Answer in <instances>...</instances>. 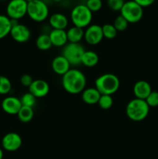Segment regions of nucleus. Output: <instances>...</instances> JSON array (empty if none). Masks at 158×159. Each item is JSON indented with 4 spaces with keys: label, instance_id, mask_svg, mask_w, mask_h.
Here are the masks:
<instances>
[{
    "label": "nucleus",
    "instance_id": "nucleus-17",
    "mask_svg": "<svg viewBox=\"0 0 158 159\" xmlns=\"http://www.w3.org/2000/svg\"><path fill=\"white\" fill-rule=\"evenodd\" d=\"M49 23L54 30H65L68 26V19L64 14L55 12L49 17Z\"/></svg>",
    "mask_w": 158,
    "mask_h": 159
},
{
    "label": "nucleus",
    "instance_id": "nucleus-1",
    "mask_svg": "<svg viewBox=\"0 0 158 159\" xmlns=\"http://www.w3.org/2000/svg\"><path fill=\"white\" fill-rule=\"evenodd\" d=\"M62 86L67 93L72 95L81 93L85 89L87 79L85 74L77 68H71L62 76Z\"/></svg>",
    "mask_w": 158,
    "mask_h": 159
},
{
    "label": "nucleus",
    "instance_id": "nucleus-27",
    "mask_svg": "<svg viewBox=\"0 0 158 159\" xmlns=\"http://www.w3.org/2000/svg\"><path fill=\"white\" fill-rule=\"evenodd\" d=\"M98 105L102 110H108L113 105V99L110 95H101Z\"/></svg>",
    "mask_w": 158,
    "mask_h": 159
},
{
    "label": "nucleus",
    "instance_id": "nucleus-2",
    "mask_svg": "<svg viewBox=\"0 0 158 159\" xmlns=\"http://www.w3.org/2000/svg\"><path fill=\"white\" fill-rule=\"evenodd\" d=\"M120 86V81L116 75L105 73L99 76L94 81V87L101 95H110L116 93Z\"/></svg>",
    "mask_w": 158,
    "mask_h": 159
},
{
    "label": "nucleus",
    "instance_id": "nucleus-29",
    "mask_svg": "<svg viewBox=\"0 0 158 159\" xmlns=\"http://www.w3.org/2000/svg\"><path fill=\"white\" fill-rule=\"evenodd\" d=\"M149 107H158V92L153 91L150 93L147 99H145Z\"/></svg>",
    "mask_w": 158,
    "mask_h": 159
},
{
    "label": "nucleus",
    "instance_id": "nucleus-24",
    "mask_svg": "<svg viewBox=\"0 0 158 159\" xmlns=\"http://www.w3.org/2000/svg\"><path fill=\"white\" fill-rule=\"evenodd\" d=\"M102 29L104 38L108 39V40L114 39L118 34V31L116 30L113 24H110V23L104 24L103 26H102Z\"/></svg>",
    "mask_w": 158,
    "mask_h": 159
},
{
    "label": "nucleus",
    "instance_id": "nucleus-34",
    "mask_svg": "<svg viewBox=\"0 0 158 159\" xmlns=\"http://www.w3.org/2000/svg\"><path fill=\"white\" fill-rule=\"evenodd\" d=\"M3 155H4V154H3V151L2 149L0 148V159H3Z\"/></svg>",
    "mask_w": 158,
    "mask_h": 159
},
{
    "label": "nucleus",
    "instance_id": "nucleus-5",
    "mask_svg": "<svg viewBox=\"0 0 158 159\" xmlns=\"http://www.w3.org/2000/svg\"><path fill=\"white\" fill-rule=\"evenodd\" d=\"M27 15L33 21L40 23L47 19L49 16V8L43 0H33L28 2Z\"/></svg>",
    "mask_w": 158,
    "mask_h": 159
},
{
    "label": "nucleus",
    "instance_id": "nucleus-32",
    "mask_svg": "<svg viewBox=\"0 0 158 159\" xmlns=\"http://www.w3.org/2000/svg\"><path fill=\"white\" fill-rule=\"evenodd\" d=\"M33 79L32 76L28 74L23 75L20 78V83L22 84V85H23L25 87H28L29 88L31 85V84L33 83Z\"/></svg>",
    "mask_w": 158,
    "mask_h": 159
},
{
    "label": "nucleus",
    "instance_id": "nucleus-26",
    "mask_svg": "<svg viewBox=\"0 0 158 159\" xmlns=\"http://www.w3.org/2000/svg\"><path fill=\"white\" fill-rule=\"evenodd\" d=\"M112 24L118 32H122L128 28L129 22L122 16L119 15L115 19Z\"/></svg>",
    "mask_w": 158,
    "mask_h": 159
},
{
    "label": "nucleus",
    "instance_id": "nucleus-33",
    "mask_svg": "<svg viewBox=\"0 0 158 159\" xmlns=\"http://www.w3.org/2000/svg\"><path fill=\"white\" fill-rule=\"evenodd\" d=\"M133 1L136 2V3H138L139 6H141L143 8L151 6L154 2L155 0H133Z\"/></svg>",
    "mask_w": 158,
    "mask_h": 159
},
{
    "label": "nucleus",
    "instance_id": "nucleus-4",
    "mask_svg": "<svg viewBox=\"0 0 158 159\" xmlns=\"http://www.w3.org/2000/svg\"><path fill=\"white\" fill-rule=\"evenodd\" d=\"M71 20L74 26L84 29L91 25L92 12L85 4H78L71 12Z\"/></svg>",
    "mask_w": 158,
    "mask_h": 159
},
{
    "label": "nucleus",
    "instance_id": "nucleus-31",
    "mask_svg": "<svg viewBox=\"0 0 158 159\" xmlns=\"http://www.w3.org/2000/svg\"><path fill=\"white\" fill-rule=\"evenodd\" d=\"M125 2V0H107V5L108 8L112 11L120 12Z\"/></svg>",
    "mask_w": 158,
    "mask_h": 159
},
{
    "label": "nucleus",
    "instance_id": "nucleus-6",
    "mask_svg": "<svg viewBox=\"0 0 158 159\" xmlns=\"http://www.w3.org/2000/svg\"><path fill=\"white\" fill-rule=\"evenodd\" d=\"M122 16L129 23H136L140 21L143 16V8L133 0L125 1L120 10Z\"/></svg>",
    "mask_w": 158,
    "mask_h": 159
},
{
    "label": "nucleus",
    "instance_id": "nucleus-10",
    "mask_svg": "<svg viewBox=\"0 0 158 159\" xmlns=\"http://www.w3.org/2000/svg\"><path fill=\"white\" fill-rule=\"evenodd\" d=\"M23 144V140L19 134L10 132L5 135L2 139V147L7 152H15L19 150Z\"/></svg>",
    "mask_w": 158,
    "mask_h": 159
},
{
    "label": "nucleus",
    "instance_id": "nucleus-14",
    "mask_svg": "<svg viewBox=\"0 0 158 159\" xmlns=\"http://www.w3.org/2000/svg\"><path fill=\"white\" fill-rule=\"evenodd\" d=\"M71 66L69 61L62 54L54 57L51 62L52 70L58 75L63 76L66 74L71 69Z\"/></svg>",
    "mask_w": 158,
    "mask_h": 159
},
{
    "label": "nucleus",
    "instance_id": "nucleus-15",
    "mask_svg": "<svg viewBox=\"0 0 158 159\" xmlns=\"http://www.w3.org/2000/svg\"><path fill=\"white\" fill-rule=\"evenodd\" d=\"M133 94L137 99L145 100L152 92L150 83L145 80H139L133 85Z\"/></svg>",
    "mask_w": 158,
    "mask_h": 159
},
{
    "label": "nucleus",
    "instance_id": "nucleus-9",
    "mask_svg": "<svg viewBox=\"0 0 158 159\" xmlns=\"http://www.w3.org/2000/svg\"><path fill=\"white\" fill-rule=\"evenodd\" d=\"M104 38L102 26L98 24H91L85 30L84 39L89 45H97Z\"/></svg>",
    "mask_w": 158,
    "mask_h": 159
},
{
    "label": "nucleus",
    "instance_id": "nucleus-8",
    "mask_svg": "<svg viewBox=\"0 0 158 159\" xmlns=\"http://www.w3.org/2000/svg\"><path fill=\"white\" fill-rule=\"evenodd\" d=\"M27 6L26 0H10L6 6V16L10 20H20L27 15Z\"/></svg>",
    "mask_w": 158,
    "mask_h": 159
},
{
    "label": "nucleus",
    "instance_id": "nucleus-35",
    "mask_svg": "<svg viewBox=\"0 0 158 159\" xmlns=\"http://www.w3.org/2000/svg\"><path fill=\"white\" fill-rule=\"evenodd\" d=\"M54 2H59L62 1V0H53Z\"/></svg>",
    "mask_w": 158,
    "mask_h": 159
},
{
    "label": "nucleus",
    "instance_id": "nucleus-36",
    "mask_svg": "<svg viewBox=\"0 0 158 159\" xmlns=\"http://www.w3.org/2000/svg\"><path fill=\"white\" fill-rule=\"evenodd\" d=\"M26 2H32V1H33V0H26Z\"/></svg>",
    "mask_w": 158,
    "mask_h": 159
},
{
    "label": "nucleus",
    "instance_id": "nucleus-20",
    "mask_svg": "<svg viewBox=\"0 0 158 159\" xmlns=\"http://www.w3.org/2000/svg\"><path fill=\"white\" fill-rule=\"evenodd\" d=\"M99 57L97 53L92 51H85L81 58V65L88 68H92L98 65Z\"/></svg>",
    "mask_w": 158,
    "mask_h": 159
},
{
    "label": "nucleus",
    "instance_id": "nucleus-7",
    "mask_svg": "<svg viewBox=\"0 0 158 159\" xmlns=\"http://www.w3.org/2000/svg\"><path fill=\"white\" fill-rule=\"evenodd\" d=\"M85 50L80 43L68 42L63 48L62 55L69 61L71 66L81 65V58Z\"/></svg>",
    "mask_w": 158,
    "mask_h": 159
},
{
    "label": "nucleus",
    "instance_id": "nucleus-28",
    "mask_svg": "<svg viewBox=\"0 0 158 159\" xmlns=\"http://www.w3.org/2000/svg\"><path fill=\"white\" fill-rule=\"evenodd\" d=\"M12 89L11 81L7 77L0 75V95H6Z\"/></svg>",
    "mask_w": 158,
    "mask_h": 159
},
{
    "label": "nucleus",
    "instance_id": "nucleus-22",
    "mask_svg": "<svg viewBox=\"0 0 158 159\" xmlns=\"http://www.w3.org/2000/svg\"><path fill=\"white\" fill-rule=\"evenodd\" d=\"M36 45H37V48L40 51H45L50 49L53 45L49 34H43L39 35L36 40Z\"/></svg>",
    "mask_w": 158,
    "mask_h": 159
},
{
    "label": "nucleus",
    "instance_id": "nucleus-25",
    "mask_svg": "<svg viewBox=\"0 0 158 159\" xmlns=\"http://www.w3.org/2000/svg\"><path fill=\"white\" fill-rule=\"evenodd\" d=\"M37 99L32 93H26L24 95L22 96V97L20 98V101H21L22 106L23 107H33L36 105L37 103Z\"/></svg>",
    "mask_w": 158,
    "mask_h": 159
},
{
    "label": "nucleus",
    "instance_id": "nucleus-19",
    "mask_svg": "<svg viewBox=\"0 0 158 159\" xmlns=\"http://www.w3.org/2000/svg\"><path fill=\"white\" fill-rule=\"evenodd\" d=\"M85 30L77 26H73L67 30V37L69 43H80L84 38Z\"/></svg>",
    "mask_w": 158,
    "mask_h": 159
},
{
    "label": "nucleus",
    "instance_id": "nucleus-11",
    "mask_svg": "<svg viewBox=\"0 0 158 159\" xmlns=\"http://www.w3.org/2000/svg\"><path fill=\"white\" fill-rule=\"evenodd\" d=\"M9 34L15 42L20 43H26L31 37V31L28 26L19 23L12 25Z\"/></svg>",
    "mask_w": 158,
    "mask_h": 159
},
{
    "label": "nucleus",
    "instance_id": "nucleus-12",
    "mask_svg": "<svg viewBox=\"0 0 158 159\" xmlns=\"http://www.w3.org/2000/svg\"><path fill=\"white\" fill-rule=\"evenodd\" d=\"M21 107L20 99L15 96H7L2 102V109L9 115H17Z\"/></svg>",
    "mask_w": 158,
    "mask_h": 159
},
{
    "label": "nucleus",
    "instance_id": "nucleus-3",
    "mask_svg": "<svg viewBox=\"0 0 158 159\" xmlns=\"http://www.w3.org/2000/svg\"><path fill=\"white\" fill-rule=\"evenodd\" d=\"M150 112V107L144 99H132L127 103L125 107V113L129 119L136 122H139L147 117Z\"/></svg>",
    "mask_w": 158,
    "mask_h": 159
},
{
    "label": "nucleus",
    "instance_id": "nucleus-30",
    "mask_svg": "<svg viewBox=\"0 0 158 159\" xmlns=\"http://www.w3.org/2000/svg\"><path fill=\"white\" fill-rule=\"evenodd\" d=\"M85 5L92 12H98L102 9V0H87Z\"/></svg>",
    "mask_w": 158,
    "mask_h": 159
},
{
    "label": "nucleus",
    "instance_id": "nucleus-16",
    "mask_svg": "<svg viewBox=\"0 0 158 159\" xmlns=\"http://www.w3.org/2000/svg\"><path fill=\"white\" fill-rule=\"evenodd\" d=\"M53 46L61 48L64 47L68 43L67 31L65 30H54L49 34Z\"/></svg>",
    "mask_w": 158,
    "mask_h": 159
},
{
    "label": "nucleus",
    "instance_id": "nucleus-13",
    "mask_svg": "<svg viewBox=\"0 0 158 159\" xmlns=\"http://www.w3.org/2000/svg\"><path fill=\"white\" fill-rule=\"evenodd\" d=\"M29 92L36 98L45 97L50 92V85L47 82L43 79L33 80L29 87Z\"/></svg>",
    "mask_w": 158,
    "mask_h": 159
},
{
    "label": "nucleus",
    "instance_id": "nucleus-18",
    "mask_svg": "<svg viewBox=\"0 0 158 159\" xmlns=\"http://www.w3.org/2000/svg\"><path fill=\"white\" fill-rule=\"evenodd\" d=\"M101 93L97 90L95 87L94 88H87L81 93V99L84 102L88 105L98 104L100 99Z\"/></svg>",
    "mask_w": 158,
    "mask_h": 159
},
{
    "label": "nucleus",
    "instance_id": "nucleus-21",
    "mask_svg": "<svg viewBox=\"0 0 158 159\" xmlns=\"http://www.w3.org/2000/svg\"><path fill=\"white\" fill-rule=\"evenodd\" d=\"M12 29L11 20L6 15L0 14V40L10 34Z\"/></svg>",
    "mask_w": 158,
    "mask_h": 159
},
{
    "label": "nucleus",
    "instance_id": "nucleus-23",
    "mask_svg": "<svg viewBox=\"0 0 158 159\" xmlns=\"http://www.w3.org/2000/svg\"><path fill=\"white\" fill-rule=\"evenodd\" d=\"M33 109L31 108V107H23V106H22L21 109H20L18 114H17L18 119L22 123H25V124L30 122L33 118Z\"/></svg>",
    "mask_w": 158,
    "mask_h": 159
}]
</instances>
